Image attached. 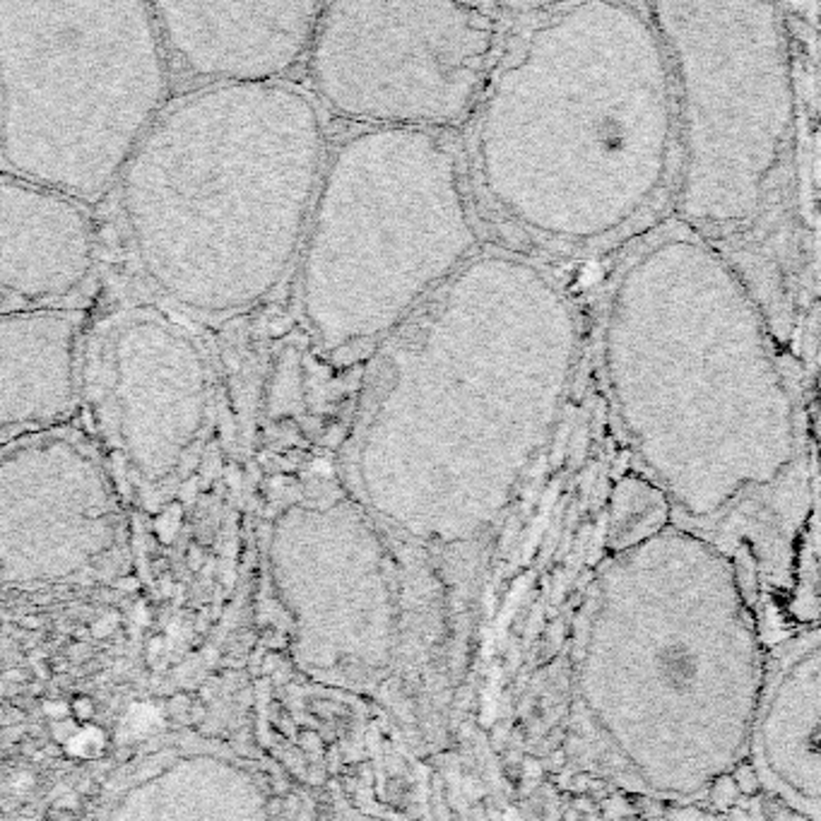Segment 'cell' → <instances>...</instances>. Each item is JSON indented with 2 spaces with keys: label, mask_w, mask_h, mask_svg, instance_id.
Here are the masks:
<instances>
[{
  "label": "cell",
  "mask_w": 821,
  "mask_h": 821,
  "mask_svg": "<svg viewBox=\"0 0 821 821\" xmlns=\"http://www.w3.org/2000/svg\"><path fill=\"white\" fill-rule=\"evenodd\" d=\"M672 61L680 181L672 219L725 251L764 217L793 159L790 34L773 5H648Z\"/></svg>",
  "instance_id": "cell-8"
},
{
  "label": "cell",
  "mask_w": 821,
  "mask_h": 821,
  "mask_svg": "<svg viewBox=\"0 0 821 821\" xmlns=\"http://www.w3.org/2000/svg\"><path fill=\"white\" fill-rule=\"evenodd\" d=\"M75 713H78L80 718H90L92 716L90 701H87V699H80V701H75Z\"/></svg>",
  "instance_id": "cell-20"
},
{
  "label": "cell",
  "mask_w": 821,
  "mask_h": 821,
  "mask_svg": "<svg viewBox=\"0 0 821 821\" xmlns=\"http://www.w3.org/2000/svg\"><path fill=\"white\" fill-rule=\"evenodd\" d=\"M325 3H155L169 65L205 87L277 84L309 61Z\"/></svg>",
  "instance_id": "cell-11"
},
{
  "label": "cell",
  "mask_w": 821,
  "mask_h": 821,
  "mask_svg": "<svg viewBox=\"0 0 821 821\" xmlns=\"http://www.w3.org/2000/svg\"><path fill=\"white\" fill-rule=\"evenodd\" d=\"M739 797H742V793H739V787L738 783H735V778H732V773L720 776V778L713 780V786L709 787L710 805H713V809H718V812H723V815H728V812L738 805Z\"/></svg>",
  "instance_id": "cell-16"
},
{
  "label": "cell",
  "mask_w": 821,
  "mask_h": 821,
  "mask_svg": "<svg viewBox=\"0 0 821 821\" xmlns=\"http://www.w3.org/2000/svg\"><path fill=\"white\" fill-rule=\"evenodd\" d=\"M670 520L665 494L643 475L624 478L612 494L610 523H607V549L612 555L626 552L641 542L662 533Z\"/></svg>",
  "instance_id": "cell-15"
},
{
  "label": "cell",
  "mask_w": 821,
  "mask_h": 821,
  "mask_svg": "<svg viewBox=\"0 0 821 821\" xmlns=\"http://www.w3.org/2000/svg\"><path fill=\"white\" fill-rule=\"evenodd\" d=\"M494 56L497 22L478 5L325 3L306 63L337 119L439 133L478 104Z\"/></svg>",
  "instance_id": "cell-9"
},
{
  "label": "cell",
  "mask_w": 821,
  "mask_h": 821,
  "mask_svg": "<svg viewBox=\"0 0 821 821\" xmlns=\"http://www.w3.org/2000/svg\"><path fill=\"white\" fill-rule=\"evenodd\" d=\"M364 424L362 470L441 472L498 508L555 429L575 316L530 260L479 253L395 344Z\"/></svg>",
  "instance_id": "cell-5"
},
{
  "label": "cell",
  "mask_w": 821,
  "mask_h": 821,
  "mask_svg": "<svg viewBox=\"0 0 821 821\" xmlns=\"http://www.w3.org/2000/svg\"><path fill=\"white\" fill-rule=\"evenodd\" d=\"M485 97L479 176L523 234L593 256L629 251L672 219L680 109L648 5L552 7Z\"/></svg>",
  "instance_id": "cell-3"
},
{
  "label": "cell",
  "mask_w": 821,
  "mask_h": 821,
  "mask_svg": "<svg viewBox=\"0 0 821 821\" xmlns=\"http://www.w3.org/2000/svg\"><path fill=\"white\" fill-rule=\"evenodd\" d=\"M97 232L78 198L0 174V295L5 311L51 309L84 285Z\"/></svg>",
  "instance_id": "cell-13"
},
{
  "label": "cell",
  "mask_w": 821,
  "mask_h": 821,
  "mask_svg": "<svg viewBox=\"0 0 821 821\" xmlns=\"http://www.w3.org/2000/svg\"><path fill=\"white\" fill-rule=\"evenodd\" d=\"M82 314L72 309L5 311L0 316V427L43 434L72 412L80 393Z\"/></svg>",
  "instance_id": "cell-14"
},
{
  "label": "cell",
  "mask_w": 821,
  "mask_h": 821,
  "mask_svg": "<svg viewBox=\"0 0 821 821\" xmlns=\"http://www.w3.org/2000/svg\"><path fill=\"white\" fill-rule=\"evenodd\" d=\"M325 164L324 121L306 92H190L164 109L119 181L140 273L198 316L256 306L304 246Z\"/></svg>",
  "instance_id": "cell-4"
},
{
  "label": "cell",
  "mask_w": 821,
  "mask_h": 821,
  "mask_svg": "<svg viewBox=\"0 0 821 821\" xmlns=\"http://www.w3.org/2000/svg\"><path fill=\"white\" fill-rule=\"evenodd\" d=\"M458 157L431 130L366 128L325 164L302 304L325 350L372 343L478 253Z\"/></svg>",
  "instance_id": "cell-6"
},
{
  "label": "cell",
  "mask_w": 821,
  "mask_h": 821,
  "mask_svg": "<svg viewBox=\"0 0 821 821\" xmlns=\"http://www.w3.org/2000/svg\"><path fill=\"white\" fill-rule=\"evenodd\" d=\"M578 816H581V812H575L574 807H571V812H564V819L566 821H578Z\"/></svg>",
  "instance_id": "cell-22"
},
{
  "label": "cell",
  "mask_w": 821,
  "mask_h": 821,
  "mask_svg": "<svg viewBox=\"0 0 821 821\" xmlns=\"http://www.w3.org/2000/svg\"><path fill=\"white\" fill-rule=\"evenodd\" d=\"M603 314V376L674 527L739 574L766 648L821 624L807 458L764 309L720 246L670 219L629 248Z\"/></svg>",
  "instance_id": "cell-1"
},
{
  "label": "cell",
  "mask_w": 821,
  "mask_h": 821,
  "mask_svg": "<svg viewBox=\"0 0 821 821\" xmlns=\"http://www.w3.org/2000/svg\"><path fill=\"white\" fill-rule=\"evenodd\" d=\"M766 658L720 549L667 526L612 555L575 619L569 761L632 797L709 800L749 758Z\"/></svg>",
  "instance_id": "cell-2"
},
{
  "label": "cell",
  "mask_w": 821,
  "mask_h": 821,
  "mask_svg": "<svg viewBox=\"0 0 821 821\" xmlns=\"http://www.w3.org/2000/svg\"><path fill=\"white\" fill-rule=\"evenodd\" d=\"M65 710H68L65 706H46V713H53V716H56V713L58 716H63Z\"/></svg>",
  "instance_id": "cell-21"
},
{
  "label": "cell",
  "mask_w": 821,
  "mask_h": 821,
  "mask_svg": "<svg viewBox=\"0 0 821 821\" xmlns=\"http://www.w3.org/2000/svg\"><path fill=\"white\" fill-rule=\"evenodd\" d=\"M732 778H735L744 797H758L761 795V778H758L757 766L751 764L749 758H744L742 764H738V768L732 771Z\"/></svg>",
  "instance_id": "cell-18"
},
{
  "label": "cell",
  "mask_w": 821,
  "mask_h": 821,
  "mask_svg": "<svg viewBox=\"0 0 821 821\" xmlns=\"http://www.w3.org/2000/svg\"><path fill=\"white\" fill-rule=\"evenodd\" d=\"M725 821H751V816H749V812H747V809L732 807L730 812L725 815Z\"/></svg>",
  "instance_id": "cell-19"
},
{
  "label": "cell",
  "mask_w": 821,
  "mask_h": 821,
  "mask_svg": "<svg viewBox=\"0 0 821 821\" xmlns=\"http://www.w3.org/2000/svg\"><path fill=\"white\" fill-rule=\"evenodd\" d=\"M169 72L148 3L0 0L3 174L101 198L167 109Z\"/></svg>",
  "instance_id": "cell-7"
},
{
  "label": "cell",
  "mask_w": 821,
  "mask_h": 821,
  "mask_svg": "<svg viewBox=\"0 0 821 821\" xmlns=\"http://www.w3.org/2000/svg\"><path fill=\"white\" fill-rule=\"evenodd\" d=\"M65 747H68V751H71L72 757L80 758L97 757L99 751L104 749V732L97 730V728H80Z\"/></svg>",
  "instance_id": "cell-17"
},
{
  "label": "cell",
  "mask_w": 821,
  "mask_h": 821,
  "mask_svg": "<svg viewBox=\"0 0 821 821\" xmlns=\"http://www.w3.org/2000/svg\"><path fill=\"white\" fill-rule=\"evenodd\" d=\"M749 761L766 793L821 821V624L768 648Z\"/></svg>",
  "instance_id": "cell-12"
},
{
  "label": "cell",
  "mask_w": 821,
  "mask_h": 821,
  "mask_svg": "<svg viewBox=\"0 0 821 821\" xmlns=\"http://www.w3.org/2000/svg\"><path fill=\"white\" fill-rule=\"evenodd\" d=\"M99 393L113 446L145 482H159L205 434L212 379L200 344L155 309H133L101 337Z\"/></svg>",
  "instance_id": "cell-10"
}]
</instances>
